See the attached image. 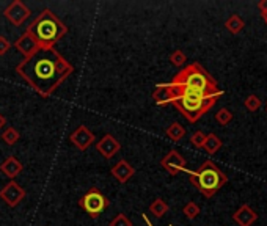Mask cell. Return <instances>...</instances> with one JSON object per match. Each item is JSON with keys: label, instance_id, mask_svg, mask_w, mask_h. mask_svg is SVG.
I'll list each match as a JSON object with an SVG mask.
<instances>
[{"label": "cell", "instance_id": "6da1fadb", "mask_svg": "<svg viewBox=\"0 0 267 226\" xmlns=\"http://www.w3.org/2000/svg\"><path fill=\"white\" fill-rule=\"evenodd\" d=\"M72 72L74 66L55 49H41L16 66V74L43 97L52 96Z\"/></svg>", "mask_w": 267, "mask_h": 226}, {"label": "cell", "instance_id": "7a4b0ae2", "mask_svg": "<svg viewBox=\"0 0 267 226\" xmlns=\"http://www.w3.org/2000/svg\"><path fill=\"white\" fill-rule=\"evenodd\" d=\"M190 93H203V95H222L217 82L200 63H190L175 74L168 83L156 85L152 91V101L157 105L171 104L175 99Z\"/></svg>", "mask_w": 267, "mask_h": 226}, {"label": "cell", "instance_id": "3957f363", "mask_svg": "<svg viewBox=\"0 0 267 226\" xmlns=\"http://www.w3.org/2000/svg\"><path fill=\"white\" fill-rule=\"evenodd\" d=\"M27 32L36 39V43L43 50H49L55 48L60 39L65 38V35L68 33V25L60 21L55 13H52V10L44 8L30 22Z\"/></svg>", "mask_w": 267, "mask_h": 226}, {"label": "cell", "instance_id": "277c9868", "mask_svg": "<svg viewBox=\"0 0 267 226\" xmlns=\"http://www.w3.org/2000/svg\"><path fill=\"white\" fill-rule=\"evenodd\" d=\"M189 181L201 192L206 198H211L228 182V176L212 161H206L195 171H189Z\"/></svg>", "mask_w": 267, "mask_h": 226}, {"label": "cell", "instance_id": "5b68a950", "mask_svg": "<svg viewBox=\"0 0 267 226\" xmlns=\"http://www.w3.org/2000/svg\"><path fill=\"white\" fill-rule=\"evenodd\" d=\"M223 95V93H222ZM222 95H203V93H190L175 99L171 104L181 112V115L189 123H197L206 112H209L217 104Z\"/></svg>", "mask_w": 267, "mask_h": 226}, {"label": "cell", "instance_id": "8992f818", "mask_svg": "<svg viewBox=\"0 0 267 226\" xmlns=\"http://www.w3.org/2000/svg\"><path fill=\"white\" fill-rule=\"evenodd\" d=\"M79 206L82 208L86 214H88L91 218H98L102 212L110 206L109 198L105 195H102V192L93 187L90 189L86 194L79 199Z\"/></svg>", "mask_w": 267, "mask_h": 226}, {"label": "cell", "instance_id": "52a82bcc", "mask_svg": "<svg viewBox=\"0 0 267 226\" xmlns=\"http://www.w3.org/2000/svg\"><path fill=\"white\" fill-rule=\"evenodd\" d=\"M30 8L25 6L21 0H13V2L3 10V16L15 25V27H21V25L27 21V17L30 16Z\"/></svg>", "mask_w": 267, "mask_h": 226}, {"label": "cell", "instance_id": "ba28073f", "mask_svg": "<svg viewBox=\"0 0 267 226\" xmlns=\"http://www.w3.org/2000/svg\"><path fill=\"white\" fill-rule=\"evenodd\" d=\"M0 198H2V201L6 206L16 208V206L25 198V190L16 181H10L8 184L3 185L2 190H0Z\"/></svg>", "mask_w": 267, "mask_h": 226}, {"label": "cell", "instance_id": "9c48e42d", "mask_svg": "<svg viewBox=\"0 0 267 226\" xmlns=\"http://www.w3.org/2000/svg\"><path fill=\"white\" fill-rule=\"evenodd\" d=\"M15 49L24 57V60H29L32 58L35 54H38L39 50H41V48H39V44L36 43V39L33 38L29 32H24L21 36H19V39L15 43Z\"/></svg>", "mask_w": 267, "mask_h": 226}, {"label": "cell", "instance_id": "30bf717a", "mask_svg": "<svg viewBox=\"0 0 267 226\" xmlns=\"http://www.w3.org/2000/svg\"><path fill=\"white\" fill-rule=\"evenodd\" d=\"M96 135L86 128V126H79V128L69 135V142L76 146L79 151H86L90 146L95 143Z\"/></svg>", "mask_w": 267, "mask_h": 226}, {"label": "cell", "instance_id": "8fae6325", "mask_svg": "<svg viewBox=\"0 0 267 226\" xmlns=\"http://www.w3.org/2000/svg\"><path fill=\"white\" fill-rule=\"evenodd\" d=\"M160 165H162V168L167 173H170L171 176H176L178 173H181V171L185 170L187 162L176 149H171L168 154H165V157L160 161Z\"/></svg>", "mask_w": 267, "mask_h": 226}, {"label": "cell", "instance_id": "7c38bea8", "mask_svg": "<svg viewBox=\"0 0 267 226\" xmlns=\"http://www.w3.org/2000/svg\"><path fill=\"white\" fill-rule=\"evenodd\" d=\"M96 151L104 159H112L113 156L121 151V143L118 142V138H115V135L105 134L101 140L96 143Z\"/></svg>", "mask_w": 267, "mask_h": 226}, {"label": "cell", "instance_id": "4fadbf2b", "mask_svg": "<svg viewBox=\"0 0 267 226\" xmlns=\"http://www.w3.org/2000/svg\"><path fill=\"white\" fill-rule=\"evenodd\" d=\"M110 173L119 184H126L128 181H131L134 175H135V168H134L128 161L121 159L118 163H115V167H112Z\"/></svg>", "mask_w": 267, "mask_h": 226}, {"label": "cell", "instance_id": "5bb4252c", "mask_svg": "<svg viewBox=\"0 0 267 226\" xmlns=\"http://www.w3.org/2000/svg\"><path fill=\"white\" fill-rule=\"evenodd\" d=\"M22 170H24L22 162L15 156L6 157L5 161L2 162V165H0V171H2L6 178H10L11 181H15V178L21 175Z\"/></svg>", "mask_w": 267, "mask_h": 226}, {"label": "cell", "instance_id": "9a60e30c", "mask_svg": "<svg viewBox=\"0 0 267 226\" xmlns=\"http://www.w3.org/2000/svg\"><path fill=\"white\" fill-rule=\"evenodd\" d=\"M256 218H258V214L247 204L240 206L234 214H233V220H234L239 226H251L256 222Z\"/></svg>", "mask_w": 267, "mask_h": 226}, {"label": "cell", "instance_id": "2e32d148", "mask_svg": "<svg viewBox=\"0 0 267 226\" xmlns=\"http://www.w3.org/2000/svg\"><path fill=\"white\" fill-rule=\"evenodd\" d=\"M165 135L170 138L171 142H179L185 137V129L181 123H171L165 130Z\"/></svg>", "mask_w": 267, "mask_h": 226}, {"label": "cell", "instance_id": "e0dca14e", "mask_svg": "<svg viewBox=\"0 0 267 226\" xmlns=\"http://www.w3.org/2000/svg\"><path fill=\"white\" fill-rule=\"evenodd\" d=\"M222 140L218 138L217 134H208L206 135V140L203 143V149L208 152V154H216V152L222 148Z\"/></svg>", "mask_w": 267, "mask_h": 226}, {"label": "cell", "instance_id": "ac0fdd59", "mask_svg": "<svg viewBox=\"0 0 267 226\" xmlns=\"http://www.w3.org/2000/svg\"><path fill=\"white\" fill-rule=\"evenodd\" d=\"M244 25H245V22L242 21V17H240L239 15H231L225 22L226 30H228L230 33H233V35H237V33L242 32Z\"/></svg>", "mask_w": 267, "mask_h": 226}, {"label": "cell", "instance_id": "d6986e66", "mask_svg": "<svg viewBox=\"0 0 267 226\" xmlns=\"http://www.w3.org/2000/svg\"><path fill=\"white\" fill-rule=\"evenodd\" d=\"M168 209H170L168 204H167V201H165V199H162V198H156L154 201L150 204V212L156 218H162L167 212H168Z\"/></svg>", "mask_w": 267, "mask_h": 226}, {"label": "cell", "instance_id": "ffe728a7", "mask_svg": "<svg viewBox=\"0 0 267 226\" xmlns=\"http://www.w3.org/2000/svg\"><path fill=\"white\" fill-rule=\"evenodd\" d=\"M19 138H21V134H19V130L11 128V126H8V128H5V130L2 132V140L8 145V146H15Z\"/></svg>", "mask_w": 267, "mask_h": 226}, {"label": "cell", "instance_id": "44dd1931", "mask_svg": "<svg viewBox=\"0 0 267 226\" xmlns=\"http://www.w3.org/2000/svg\"><path fill=\"white\" fill-rule=\"evenodd\" d=\"M183 214L189 218V220H195V218L200 215V206L193 201H189L187 204H184L183 208Z\"/></svg>", "mask_w": 267, "mask_h": 226}, {"label": "cell", "instance_id": "7402d4cb", "mask_svg": "<svg viewBox=\"0 0 267 226\" xmlns=\"http://www.w3.org/2000/svg\"><path fill=\"white\" fill-rule=\"evenodd\" d=\"M231 119H233V113H231L228 109H220V110L216 113V121H217L220 126L230 124Z\"/></svg>", "mask_w": 267, "mask_h": 226}, {"label": "cell", "instance_id": "603a6c76", "mask_svg": "<svg viewBox=\"0 0 267 226\" xmlns=\"http://www.w3.org/2000/svg\"><path fill=\"white\" fill-rule=\"evenodd\" d=\"M244 105H245V109H247V110H250V112H256V110H259V107H261V105H263V101H261V99H259L256 95H250L249 97L245 99Z\"/></svg>", "mask_w": 267, "mask_h": 226}, {"label": "cell", "instance_id": "cb8c5ba5", "mask_svg": "<svg viewBox=\"0 0 267 226\" xmlns=\"http://www.w3.org/2000/svg\"><path fill=\"white\" fill-rule=\"evenodd\" d=\"M170 63L173 65V66H176V68H181V66H184V63L187 62V57H185V54L183 50H175L173 54L170 55Z\"/></svg>", "mask_w": 267, "mask_h": 226}, {"label": "cell", "instance_id": "d4e9b609", "mask_svg": "<svg viewBox=\"0 0 267 226\" xmlns=\"http://www.w3.org/2000/svg\"><path fill=\"white\" fill-rule=\"evenodd\" d=\"M109 226H134V223H132V220H131L128 215L118 214L117 217L112 218V222H110Z\"/></svg>", "mask_w": 267, "mask_h": 226}, {"label": "cell", "instance_id": "484cf974", "mask_svg": "<svg viewBox=\"0 0 267 226\" xmlns=\"http://www.w3.org/2000/svg\"><path fill=\"white\" fill-rule=\"evenodd\" d=\"M206 140V134L203 130H197L193 132L192 137H190V143L195 146V148H203V143Z\"/></svg>", "mask_w": 267, "mask_h": 226}, {"label": "cell", "instance_id": "4316f807", "mask_svg": "<svg viewBox=\"0 0 267 226\" xmlns=\"http://www.w3.org/2000/svg\"><path fill=\"white\" fill-rule=\"evenodd\" d=\"M10 49H11V43L8 41V38L0 35V57L5 55Z\"/></svg>", "mask_w": 267, "mask_h": 226}, {"label": "cell", "instance_id": "83f0119b", "mask_svg": "<svg viewBox=\"0 0 267 226\" xmlns=\"http://www.w3.org/2000/svg\"><path fill=\"white\" fill-rule=\"evenodd\" d=\"M258 8H259V13H261V16L266 17L267 16V0H263V2L258 3Z\"/></svg>", "mask_w": 267, "mask_h": 226}, {"label": "cell", "instance_id": "f1b7e54d", "mask_svg": "<svg viewBox=\"0 0 267 226\" xmlns=\"http://www.w3.org/2000/svg\"><path fill=\"white\" fill-rule=\"evenodd\" d=\"M5 124H6V118L0 113V130H2V128H5Z\"/></svg>", "mask_w": 267, "mask_h": 226}, {"label": "cell", "instance_id": "f546056e", "mask_svg": "<svg viewBox=\"0 0 267 226\" xmlns=\"http://www.w3.org/2000/svg\"><path fill=\"white\" fill-rule=\"evenodd\" d=\"M143 220H145L146 223H148V226H152V225L150 223V220H148V217H146V215H143Z\"/></svg>", "mask_w": 267, "mask_h": 226}, {"label": "cell", "instance_id": "4dcf8cb0", "mask_svg": "<svg viewBox=\"0 0 267 226\" xmlns=\"http://www.w3.org/2000/svg\"><path fill=\"white\" fill-rule=\"evenodd\" d=\"M264 21H266V24H267V16H266V17H264Z\"/></svg>", "mask_w": 267, "mask_h": 226}, {"label": "cell", "instance_id": "1f68e13d", "mask_svg": "<svg viewBox=\"0 0 267 226\" xmlns=\"http://www.w3.org/2000/svg\"><path fill=\"white\" fill-rule=\"evenodd\" d=\"M266 110H267V102H266Z\"/></svg>", "mask_w": 267, "mask_h": 226}]
</instances>
